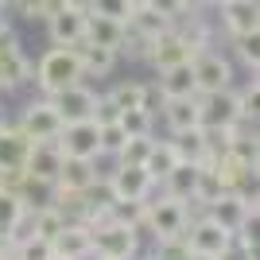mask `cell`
I'll list each match as a JSON object with an SVG mask.
<instances>
[{
	"mask_svg": "<svg viewBox=\"0 0 260 260\" xmlns=\"http://www.w3.org/2000/svg\"><path fill=\"white\" fill-rule=\"evenodd\" d=\"M132 8H136V0H89L86 12H98V16H109V20H128Z\"/></svg>",
	"mask_w": 260,
	"mask_h": 260,
	"instance_id": "36",
	"label": "cell"
},
{
	"mask_svg": "<svg viewBox=\"0 0 260 260\" xmlns=\"http://www.w3.org/2000/svg\"><path fill=\"white\" fill-rule=\"evenodd\" d=\"M186 225H190V206L179 202L171 194H159V198H148V210H144V237L148 245L163 237H183Z\"/></svg>",
	"mask_w": 260,
	"mask_h": 260,
	"instance_id": "2",
	"label": "cell"
},
{
	"mask_svg": "<svg viewBox=\"0 0 260 260\" xmlns=\"http://www.w3.org/2000/svg\"><path fill=\"white\" fill-rule=\"evenodd\" d=\"M155 89H159V98H198V86H194V70L190 62H175L167 70H159L155 78Z\"/></svg>",
	"mask_w": 260,
	"mask_h": 260,
	"instance_id": "19",
	"label": "cell"
},
{
	"mask_svg": "<svg viewBox=\"0 0 260 260\" xmlns=\"http://www.w3.org/2000/svg\"><path fill=\"white\" fill-rule=\"evenodd\" d=\"M128 140L124 136V128H120L117 120H109V124H101V155H117L120 152V144Z\"/></svg>",
	"mask_w": 260,
	"mask_h": 260,
	"instance_id": "38",
	"label": "cell"
},
{
	"mask_svg": "<svg viewBox=\"0 0 260 260\" xmlns=\"http://www.w3.org/2000/svg\"><path fill=\"white\" fill-rule=\"evenodd\" d=\"M66 4H74V8H89V0H66Z\"/></svg>",
	"mask_w": 260,
	"mask_h": 260,
	"instance_id": "43",
	"label": "cell"
},
{
	"mask_svg": "<svg viewBox=\"0 0 260 260\" xmlns=\"http://www.w3.org/2000/svg\"><path fill=\"white\" fill-rule=\"evenodd\" d=\"M175 152H179V159L183 163H202L206 155H214L210 152V144H206V132L202 128H186V132H175Z\"/></svg>",
	"mask_w": 260,
	"mask_h": 260,
	"instance_id": "27",
	"label": "cell"
},
{
	"mask_svg": "<svg viewBox=\"0 0 260 260\" xmlns=\"http://www.w3.org/2000/svg\"><path fill=\"white\" fill-rule=\"evenodd\" d=\"M233 51H237V58L245 62V70H249V74H256V70H260V31L233 35Z\"/></svg>",
	"mask_w": 260,
	"mask_h": 260,
	"instance_id": "33",
	"label": "cell"
},
{
	"mask_svg": "<svg viewBox=\"0 0 260 260\" xmlns=\"http://www.w3.org/2000/svg\"><path fill=\"white\" fill-rule=\"evenodd\" d=\"M0 78H4V86L12 89H23L27 82H31V58L23 54L20 39H16V31H4L0 35Z\"/></svg>",
	"mask_w": 260,
	"mask_h": 260,
	"instance_id": "10",
	"label": "cell"
},
{
	"mask_svg": "<svg viewBox=\"0 0 260 260\" xmlns=\"http://www.w3.org/2000/svg\"><path fill=\"white\" fill-rule=\"evenodd\" d=\"M144 4H152L155 12H163V16H171V20L179 16V0H144Z\"/></svg>",
	"mask_w": 260,
	"mask_h": 260,
	"instance_id": "40",
	"label": "cell"
},
{
	"mask_svg": "<svg viewBox=\"0 0 260 260\" xmlns=\"http://www.w3.org/2000/svg\"><path fill=\"white\" fill-rule=\"evenodd\" d=\"M214 4H221V0H214Z\"/></svg>",
	"mask_w": 260,
	"mask_h": 260,
	"instance_id": "52",
	"label": "cell"
},
{
	"mask_svg": "<svg viewBox=\"0 0 260 260\" xmlns=\"http://www.w3.org/2000/svg\"><path fill=\"white\" fill-rule=\"evenodd\" d=\"M237 101H241V117L256 120V105H260V82H256V74L245 78V86L237 89Z\"/></svg>",
	"mask_w": 260,
	"mask_h": 260,
	"instance_id": "37",
	"label": "cell"
},
{
	"mask_svg": "<svg viewBox=\"0 0 260 260\" xmlns=\"http://www.w3.org/2000/svg\"><path fill=\"white\" fill-rule=\"evenodd\" d=\"M27 148H31V140H27L12 120H4V124H0V171H4V167H23Z\"/></svg>",
	"mask_w": 260,
	"mask_h": 260,
	"instance_id": "24",
	"label": "cell"
},
{
	"mask_svg": "<svg viewBox=\"0 0 260 260\" xmlns=\"http://www.w3.org/2000/svg\"><path fill=\"white\" fill-rule=\"evenodd\" d=\"M198 117L202 128H233L241 117L237 89H217V93H198Z\"/></svg>",
	"mask_w": 260,
	"mask_h": 260,
	"instance_id": "8",
	"label": "cell"
},
{
	"mask_svg": "<svg viewBox=\"0 0 260 260\" xmlns=\"http://www.w3.org/2000/svg\"><path fill=\"white\" fill-rule=\"evenodd\" d=\"M144 210H148V198L144 202H113V221H124L144 237Z\"/></svg>",
	"mask_w": 260,
	"mask_h": 260,
	"instance_id": "35",
	"label": "cell"
},
{
	"mask_svg": "<svg viewBox=\"0 0 260 260\" xmlns=\"http://www.w3.org/2000/svg\"><path fill=\"white\" fill-rule=\"evenodd\" d=\"M148 252H152V260H190V256H194V252H190V245H186V233H183V237L152 241V245H148Z\"/></svg>",
	"mask_w": 260,
	"mask_h": 260,
	"instance_id": "32",
	"label": "cell"
},
{
	"mask_svg": "<svg viewBox=\"0 0 260 260\" xmlns=\"http://www.w3.org/2000/svg\"><path fill=\"white\" fill-rule=\"evenodd\" d=\"M186 245L194 256H221V252L233 249V233L225 225H217L210 214H202L186 225Z\"/></svg>",
	"mask_w": 260,
	"mask_h": 260,
	"instance_id": "7",
	"label": "cell"
},
{
	"mask_svg": "<svg viewBox=\"0 0 260 260\" xmlns=\"http://www.w3.org/2000/svg\"><path fill=\"white\" fill-rule=\"evenodd\" d=\"M124 23H128L132 31H140V35H148V39H155V35H163L175 20H171V16H163V12H155L152 4L136 0V8H132V16H128Z\"/></svg>",
	"mask_w": 260,
	"mask_h": 260,
	"instance_id": "26",
	"label": "cell"
},
{
	"mask_svg": "<svg viewBox=\"0 0 260 260\" xmlns=\"http://www.w3.org/2000/svg\"><path fill=\"white\" fill-rule=\"evenodd\" d=\"M23 217H27V202L20 194H8V190H0V245L8 252V245L20 237L23 229Z\"/></svg>",
	"mask_w": 260,
	"mask_h": 260,
	"instance_id": "21",
	"label": "cell"
},
{
	"mask_svg": "<svg viewBox=\"0 0 260 260\" xmlns=\"http://www.w3.org/2000/svg\"><path fill=\"white\" fill-rule=\"evenodd\" d=\"M4 120H8V117H4V109H0V124H4Z\"/></svg>",
	"mask_w": 260,
	"mask_h": 260,
	"instance_id": "46",
	"label": "cell"
},
{
	"mask_svg": "<svg viewBox=\"0 0 260 260\" xmlns=\"http://www.w3.org/2000/svg\"><path fill=\"white\" fill-rule=\"evenodd\" d=\"M144 93H148V82H128V78L109 89L117 109H144Z\"/></svg>",
	"mask_w": 260,
	"mask_h": 260,
	"instance_id": "31",
	"label": "cell"
},
{
	"mask_svg": "<svg viewBox=\"0 0 260 260\" xmlns=\"http://www.w3.org/2000/svg\"><path fill=\"white\" fill-rule=\"evenodd\" d=\"M105 183V194L113 198V202H144V198L155 194V179L144 167H136V163H117L113 171L101 179Z\"/></svg>",
	"mask_w": 260,
	"mask_h": 260,
	"instance_id": "3",
	"label": "cell"
},
{
	"mask_svg": "<svg viewBox=\"0 0 260 260\" xmlns=\"http://www.w3.org/2000/svg\"><path fill=\"white\" fill-rule=\"evenodd\" d=\"M98 183H101L98 159H78V155H66L62 167H58V179H54L51 186H66V190H82V194H89Z\"/></svg>",
	"mask_w": 260,
	"mask_h": 260,
	"instance_id": "16",
	"label": "cell"
},
{
	"mask_svg": "<svg viewBox=\"0 0 260 260\" xmlns=\"http://www.w3.org/2000/svg\"><path fill=\"white\" fill-rule=\"evenodd\" d=\"M206 4H214V0H179V12H202Z\"/></svg>",
	"mask_w": 260,
	"mask_h": 260,
	"instance_id": "41",
	"label": "cell"
},
{
	"mask_svg": "<svg viewBox=\"0 0 260 260\" xmlns=\"http://www.w3.org/2000/svg\"><path fill=\"white\" fill-rule=\"evenodd\" d=\"M54 256L62 260H93V229L86 221H66L58 233H54Z\"/></svg>",
	"mask_w": 260,
	"mask_h": 260,
	"instance_id": "14",
	"label": "cell"
},
{
	"mask_svg": "<svg viewBox=\"0 0 260 260\" xmlns=\"http://www.w3.org/2000/svg\"><path fill=\"white\" fill-rule=\"evenodd\" d=\"M51 260H62V256H51Z\"/></svg>",
	"mask_w": 260,
	"mask_h": 260,
	"instance_id": "50",
	"label": "cell"
},
{
	"mask_svg": "<svg viewBox=\"0 0 260 260\" xmlns=\"http://www.w3.org/2000/svg\"><path fill=\"white\" fill-rule=\"evenodd\" d=\"M0 260H16V256H8V252H4V256H0Z\"/></svg>",
	"mask_w": 260,
	"mask_h": 260,
	"instance_id": "47",
	"label": "cell"
},
{
	"mask_svg": "<svg viewBox=\"0 0 260 260\" xmlns=\"http://www.w3.org/2000/svg\"><path fill=\"white\" fill-rule=\"evenodd\" d=\"M54 109H58V117L62 124H74V120H89L93 117V105H98V93L86 86V82H74V86H66L54 93Z\"/></svg>",
	"mask_w": 260,
	"mask_h": 260,
	"instance_id": "13",
	"label": "cell"
},
{
	"mask_svg": "<svg viewBox=\"0 0 260 260\" xmlns=\"http://www.w3.org/2000/svg\"><path fill=\"white\" fill-rule=\"evenodd\" d=\"M58 148L62 155H78V159H101V124L93 117L62 124L58 132Z\"/></svg>",
	"mask_w": 260,
	"mask_h": 260,
	"instance_id": "9",
	"label": "cell"
},
{
	"mask_svg": "<svg viewBox=\"0 0 260 260\" xmlns=\"http://www.w3.org/2000/svg\"><path fill=\"white\" fill-rule=\"evenodd\" d=\"M217 12H221V23H225L229 35L260 31V8H256V0H221Z\"/></svg>",
	"mask_w": 260,
	"mask_h": 260,
	"instance_id": "18",
	"label": "cell"
},
{
	"mask_svg": "<svg viewBox=\"0 0 260 260\" xmlns=\"http://www.w3.org/2000/svg\"><path fill=\"white\" fill-rule=\"evenodd\" d=\"M4 93H8V86H4V78H0V98H4Z\"/></svg>",
	"mask_w": 260,
	"mask_h": 260,
	"instance_id": "44",
	"label": "cell"
},
{
	"mask_svg": "<svg viewBox=\"0 0 260 260\" xmlns=\"http://www.w3.org/2000/svg\"><path fill=\"white\" fill-rule=\"evenodd\" d=\"M16 128H20L27 140H58L62 117H58V109H54L51 98H35V101H27V105L20 109Z\"/></svg>",
	"mask_w": 260,
	"mask_h": 260,
	"instance_id": "5",
	"label": "cell"
},
{
	"mask_svg": "<svg viewBox=\"0 0 260 260\" xmlns=\"http://www.w3.org/2000/svg\"><path fill=\"white\" fill-rule=\"evenodd\" d=\"M152 140L155 136H128V140L120 144V152L113 155L117 163H136V167H144V159H148V152H152Z\"/></svg>",
	"mask_w": 260,
	"mask_h": 260,
	"instance_id": "34",
	"label": "cell"
},
{
	"mask_svg": "<svg viewBox=\"0 0 260 260\" xmlns=\"http://www.w3.org/2000/svg\"><path fill=\"white\" fill-rule=\"evenodd\" d=\"M256 202H245L241 194H233V190H221V194L214 198L206 206V214L214 217L217 225H225L229 233H237V229H245L249 221H256Z\"/></svg>",
	"mask_w": 260,
	"mask_h": 260,
	"instance_id": "12",
	"label": "cell"
},
{
	"mask_svg": "<svg viewBox=\"0 0 260 260\" xmlns=\"http://www.w3.org/2000/svg\"><path fill=\"white\" fill-rule=\"evenodd\" d=\"M93 260H109V256H93Z\"/></svg>",
	"mask_w": 260,
	"mask_h": 260,
	"instance_id": "48",
	"label": "cell"
},
{
	"mask_svg": "<svg viewBox=\"0 0 260 260\" xmlns=\"http://www.w3.org/2000/svg\"><path fill=\"white\" fill-rule=\"evenodd\" d=\"M117 113H120V109L113 105V98H109V93H98V105H93V120H98V124H109V120H117Z\"/></svg>",
	"mask_w": 260,
	"mask_h": 260,
	"instance_id": "39",
	"label": "cell"
},
{
	"mask_svg": "<svg viewBox=\"0 0 260 260\" xmlns=\"http://www.w3.org/2000/svg\"><path fill=\"white\" fill-rule=\"evenodd\" d=\"M175 62H190V51H186L183 35L175 31V27H167V31L155 35L152 47H148V66L159 74V70H167V66H175Z\"/></svg>",
	"mask_w": 260,
	"mask_h": 260,
	"instance_id": "17",
	"label": "cell"
},
{
	"mask_svg": "<svg viewBox=\"0 0 260 260\" xmlns=\"http://www.w3.org/2000/svg\"><path fill=\"white\" fill-rule=\"evenodd\" d=\"M78 62H82V78H105L113 66H117V51L113 47H98V43H82L74 47Z\"/></svg>",
	"mask_w": 260,
	"mask_h": 260,
	"instance_id": "23",
	"label": "cell"
},
{
	"mask_svg": "<svg viewBox=\"0 0 260 260\" xmlns=\"http://www.w3.org/2000/svg\"><path fill=\"white\" fill-rule=\"evenodd\" d=\"M62 159H66V155H62V148H58V140H31L27 159H23V171H27L31 183H47V186H51L54 179H58Z\"/></svg>",
	"mask_w": 260,
	"mask_h": 260,
	"instance_id": "11",
	"label": "cell"
},
{
	"mask_svg": "<svg viewBox=\"0 0 260 260\" xmlns=\"http://www.w3.org/2000/svg\"><path fill=\"white\" fill-rule=\"evenodd\" d=\"M144 249V237L136 229H128L124 221H105L93 229V256H109V260H132Z\"/></svg>",
	"mask_w": 260,
	"mask_h": 260,
	"instance_id": "4",
	"label": "cell"
},
{
	"mask_svg": "<svg viewBox=\"0 0 260 260\" xmlns=\"http://www.w3.org/2000/svg\"><path fill=\"white\" fill-rule=\"evenodd\" d=\"M47 35H51L54 47H78L86 39V8H74L66 4L47 20Z\"/></svg>",
	"mask_w": 260,
	"mask_h": 260,
	"instance_id": "15",
	"label": "cell"
},
{
	"mask_svg": "<svg viewBox=\"0 0 260 260\" xmlns=\"http://www.w3.org/2000/svg\"><path fill=\"white\" fill-rule=\"evenodd\" d=\"M190 260H217V256H190Z\"/></svg>",
	"mask_w": 260,
	"mask_h": 260,
	"instance_id": "45",
	"label": "cell"
},
{
	"mask_svg": "<svg viewBox=\"0 0 260 260\" xmlns=\"http://www.w3.org/2000/svg\"><path fill=\"white\" fill-rule=\"evenodd\" d=\"M120 35H124V23L109 20V16H98V12H86V43L98 47H120Z\"/></svg>",
	"mask_w": 260,
	"mask_h": 260,
	"instance_id": "25",
	"label": "cell"
},
{
	"mask_svg": "<svg viewBox=\"0 0 260 260\" xmlns=\"http://www.w3.org/2000/svg\"><path fill=\"white\" fill-rule=\"evenodd\" d=\"M31 82L39 86L43 98H54L58 89L82 82V62H78L74 47H51L39 54V62L31 66Z\"/></svg>",
	"mask_w": 260,
	"mask_h": 260,
	"instance_id": "1",
	"label": "cell"
},
{
	"mask_svg": "<svg viewBox=\"0 0 260 260\" xmlns=\"http://www.w3.org/2000/svg\"><path fill=\"white\" fill-rule=\"evenodd\" d=\"M163 194H171V198H179V202H194V194H198V163H175L171 171L163 175Z\"/></svg>",
	"mask_w": 260,
	"mask_h": 260,
	"instance_id": "22",
	"label": "cell"
},
{
	"mask_svg": "<svg viewBox=\"0 0 260 260\" xmlns=\"http://www.w3.org/2000/svg\"><path fill=\"white\" fill-rule=\"evenodd\" d=\"M0 12H4V4H0Z\"/></svg>",
	"mask_w": 260,
	"mask_h": 260,
	"instance_id": "51",
	"label": "cell"
},
{
	"mask_svg": "<svg viewBox=\"0 0 260 260\" xmlns=\"http://www.w3.org/2000/svg\"><path fill=\"white\" fill-rule=\"evenodd\" d=\"M0 256H4V245H0Z\"/></svg>",
	"mask_w": 260,
	"mask_h": 260,
	"instance_id": "49",
	"label": "cell"
},
{
	"mask_svg": "<svg viewBox=\"0 0 260 260\" xmlns=\"http://www.w3.org/2000/svg\"><path fill=\"white\" fill-rule=\"evenodd\" d=\"M8 27H12V23H8V16H4V12H0V35L8 31Z\"/></svg>",
	"mask_w": 260,
	"mask_h": 260,
	"instance_id": "42",
	"label": "cell"
},
{
	"mask_svg": "<svg viewBox=\"0 0 260 260\" xmlns=\"http://www.w3.org/2000/svg\"><path fill=\"white\" fill-rule=\"evenodd\" d=\"M117 124L124 128V136H155V113L148 109H120Z\"/></svg>",
	"mask_w": 260,
	"mask_h": 260,
	"instance_id": "30",
	"label": "cell"
},
{
	"mask_svg": "<svg viewBox=\"0 0 260 260\" xmlns=\"http://www.w3.org/2000/svg\"><path fill=\"white\" fill-rule=\"evenodd\" d=\"M175 163H179L175 144H171V140H152V152H148V159H144V171L152 175L155 183H163V175L171 171Z\"/></svg>",
	"mask_w": 260,
	"mask_h": 260,
	"instance_id": "29",
	"label": "cell"
},
{
	"mask_svg": "<svg viewBox=\"0 0 260 260\" xmlns=\"http://www.w3.org/2000/svg\"><path fill=\"white\" fill-rule=\"evenodd\" d=\"M8 256L16 260H51L54 256V245L39 233H20V237L8 245Z\"/></svg>",
	"mask_w": 260,
	"mask_h": 260,
	"instance_id": "28",
	"label": "cell"
},
{
	"mask_svg": "<svg viewBox=\"0 0 260 260\" xmlns=\"http://www.w3.org/2000/svg\"><path fill=\"white\" fill-rule=\"evenodd\" d=\"M159 113H163V124L175 132H186V128H202V117H198V98H167L159 101Z\"/></svg>",
	"mask_w": 260,
	"mask_h": 260,
	"instance_id": "20",
	"label": "cell"
},
{
	"mask_svg": "<svg viewBox=\"0 0 260 260\" xmlns=\"http://www.w3.org/2000/svg\"><path fill=\"white\" fill-rule=\"evenodd\" d=\"M190 70H194V86L198 93H217V89H233V78H237V70H233V58H225L221 51H202L190 58Z\"/></svg>",
	"mask_w": 260,
	"mask_h": 260,
	"instance_id": "6",
	"label": "cell"
}]
</instances>
